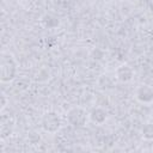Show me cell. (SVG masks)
<instances>
[{
  "instance_id": "3957f363",
  "label": "cell",
  "mask_w": 153,
  "mask_h": 153,
  "mask_svg": "<svg viewBox=\"0 0 153 153\" xmlns=\"http://www.w3.org/2000/svg\"><path fill=\"white\" fill-rule=\"evenodd\" d=\"M42 127L44 130L54 133L60 128V118L55 112H47L42 117Z\"/></svg>"
},
{
  "instance_id": "277c9868",
  "label": "cell",
  "mask_w": 153,
  "mask_h": 153,
  "mask_svg": "<svg viewBox=\"0 0 153 153\" xmlns=\"http://www.w3.org/2000/svg\"><path fill=\"white\" fill-rule=\"evenodd\" d=\"M136 97H137L139 100L145 102V103L152 102L153 100V88L147 86V85H142V86H140L137 88Z\"/></svg>"
},
{
  "instance_id": "52a82bcc",
  "label": "cell",
  "mask_w": 153,
  "mask_h": 153,
  "mask_svg": "<svg viewBox=\"0 0 153 153\" xmlns=\"http://www.w3.org/2000/svg\"><path fill=\"white\" fill-rule=\"evenodd\" d=\"M142 135L145 139H153V124L147 123L142 128Z\"/></svg>"
},
{
  "instance_id": "5b68a950",
  "label": "cell",
  "mask_w": 153,
  "mask_h": 153,
  "mask_svg": "<svg viewBox=\"0 0 153 153\" xmlns=\"http://www.w3.org/2000/svg\"><path fill=\"white\" fill-rule=\"evenodd\" d=\"M133 75V71L128 67V66H121L117 69V76L121 81H128L131 79Z\"/></svg>"
},
{
  "instance_id": "8992f818",
  "label": "cell",
  "mask_w": 153,
  "mask_h": 153,
  "mask_svg": "<svg viewBox=\"0 0 153 153\" xmlns=\"http://www.w3.org/2000/svg\"><path fill=\"white\" fill-rule=\"evenodd\" d=\"M91 118L93 122H97V123H102L105 118H106V112L99 108L94 109L92 112H91Z\"/></svg>"
},
{
  "instance_id": "7a4b0ae2",
  "label": "cell",
  "mask_w": 153,
  "mask_h": 153,
  "mask_svg": "<svg viewBox=\"0 0 153 153\" xmlns=\"http://www.w3.org/2000/svg\"><path fill=\"white\" fill-rule=\"evenodd\" d=\"M67 121L73 127H82L87 121V114L81 108H73L67 112Z\"/></svg>"
},
{
  "instance_id": "6da1fadb",
  "label": "cell",
  "mask_w": 153,
  "mask_h": 153,
  "mask_svg": "<svg viewBox=\"0 0 153 153\" xmlns=\"http://www.w3.org/2000/svg\"><path fill=\"white\" fill-rule=\"evenodd\" d=\"M17 65L10 54H2L1 56V80L8 81L16 76Z\"/></svg>"
}]
</instances>
